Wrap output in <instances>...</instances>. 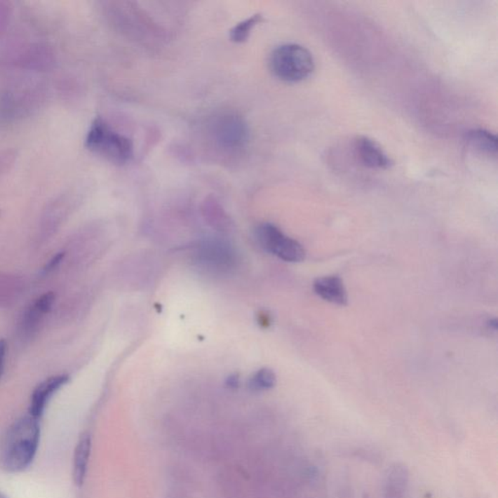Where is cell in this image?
<instances>
[{
    "label": "cell",
    "instance_id": "cell-1",
    "mask_svg": "<svg viewBox=\"0 0 498 498\" xmlns=\"http://www.w3.org/2000/svg\"><path fill=\"white\" fill-rule=\"evenodd\" d=\"M40 440L39 419L30 416L22 417L9 430L5 443L4 466L10 472H20L34 462Z\"/></svg>",
    "mask_w": 498,
    "mask_h": 498
},
{
    "label": "cell",
    "instance_id": "cell-2",
    "mask_svg": "<svg viewBox=\"0 0 498 498\" xmlns=\"http://www.w3.org/2000/svg\"><path fill=\"white\" fill-rule=\"evenodd\" d=\"M269 67L274 76L281 81L299 83L313 74L314 60L306 47L286 43L279 45L271 53Z\"/></svg>",
    "mask_w": 498,
    "mask_h": 498
},
{
    "label": "cell",
    "instance_id": "cell-3",
    "mask_svg": "<svg viewBox=\"0 0 498 498\" xmlns=\"http://www.w3.org/2000/svg\"><path fill=\"white\" fill-rule=\"evenodd\" d=\"M206 130L215 147L230 154L245 149L250 137L245 118L229 110L213 115L208 121Z\"/></svg>",
    "mask_w": 498,
    "mask_h": 498
},
{
    "label": "cell",
    "instance_id": "cell-4",
    "mask_svg": "<svg viewBox=\"0 0 498 498\" xmlns=\"http://www.w3.org/2000/svg\"><path fill=\"white\" fill-rule=\"evenodd\" d=\"M86 144L95 154L119 166L130 163L135 154L132 140L112 129L100 118L93 123Z\"/></svg>",
    "mask_w": 498,
    "mask_h": 498
},
{
    "label": "cell",
    "instance_id": "cell-5",
    "mask_svg": "<svg viewBox=\"0 0 498 498\" xmlns=\"http://www.w3.org/2000/svg\"><path fill=\"white\" fill-rule=\"evenodd\" d=\"M256 238L268 253L286 262H301L305 259L306 251L303 246L298 241L284 235L281 229L273 224H261L256 229Z\"/></svg>",
    "mask_w": 498,
    "mask_h": 498
},
{
    "label": "cell",
    "instance_id": "cell-6",
    "mask_svg": "<svg viewBox=\"0 0 498 498\" xmlns=\"http://www.w3.org/2000/svg\"><path fill=\"white\" fill-rule=\"evenodd\" d=\"M354 149L358 159L365 167L374 170H386L391 167L392 161L378 143L367 137L356 138Z\"/></svg>",
    "mask_w": 498,
    "mask_h": 498
},
{
    "label": "cell",
    "instance_id": "cell-7",
    "mask_svg": "<svg viewBox=\"0 0 498 498\" xmlns=\"http://www.w3.org/2000/svg\"><path fill=\"white\" fill-rule=\"evenodd\" d=\"M69 379V376L67 375H60V376L52 377L40 384L32 394L29 408L30 416L39 419L53 394L59 391L60 387L65 386Z\"/></svg>",
    "mask_w": 498,
    "mask_h": 498
},
{
    "label": "cell",
    "instance_id": "cell-8",
    "mask_svg": "<svg viewBox=\"0 0 498 498\" xmlns=\"http://www.w3.org/2000/svg\"><path fill=\"white\" fill-rule=\"evenodd\" d=\"M314 291L327 302L339 306L348 304V293L344 288L343 281L339 276H325L318 278L314 284Z\"/></svg>",
    "mask_w": 498,
    "mask_h": 498
},
{
    "label": "cell",
    "instance_id": "cell-9",
    "mask_svg": "<svg viewBox=\"0 0 498 498\" xmlns=\"http://www.w3.org/2000/svg\"><path fill=\"white\" fill-rule=\"evenodd\" d=\"M409 484V470L405 465H392L387 473L384 498H403Z\"/></svg>",
    "mask_w": 498,
    "mask_h": 498
},
{
    "label": "cell",
    "instance_id": "cell-10",
    "mask_svg": "<svg viewBox=\"0 0 498 498\" xmlns=\"http://www.w3.org/2000/svg\"><path fill=\"white\" fill-rule=\"evenodd\" d=\"M90 449H92V439L90 434H82L78 440L74 457V480L77 485H82L86 478Z\"/></svg>",
    "mask_w": 498,
    "mask_h": 498
},
{
    "label": "cell",
    "instance_id": "cell-11",
    "mask_svg": "<svg viewBox=\"0 0 498 498\" xmlns=\"http://www.w3.org/2000/svg\"><path fill=\"white\" fill-rule=\"evenodd\" d=\"M467 144L480 153L497 155V137L494 133L484 129L469 130L466 135Z\"/></svg>",
    "mask_w": 498,
    "mask_h": 498
},
{
    "label": "cell",
    "instance_id": "cell-12",
    "mask_svg": "<svg viewBox=\"0 0 498 498\" xmlns=\"http://www.w3.org/2000/svg\"><path fill=\"white\" fill-rule=\"evenodd\" d=\"M263 21V15L257 13L238 22L230 30V34L229 35H230L231 41H233L234 43H243L250 36L254 27L261 24Z\"/></svg>",
    "mask_w": 498,
    "mask_h": 498
},
{
    "label": "cell",
    "instance_id": "cell-13",
    "mask_svg": "<svg viewBox=\"0 0 498 498\" xmlns=\"http://www.w3.org/2000/svg\"><path fill=\"white\" fill-rule=\"evenodd\" d=\"M276 384V377L271 369H261L249 379V389L253 391H268Z\"/></svg>",
    "mask_w": 498,
    "mask_h": 498
},
{
    "label": "cell",
    "instance_id": "cell-14",
    "mask_svg": "<svg viewBox=\"0 0 498 498\" xmlns=\"http://www.w3.org/2000/svg\"><path fill=\"white\" fill-rule=\"evenodd\" d=\"M55 298H56V296H55V294L53 292L45 293L43 295L40 296L36 302H35L34 306V311L39 314L48 313L50 309H51L53 304H54Z\"/></svg>",
    "mask_w": 498,
    "mask_h": 498
},
{
    "label": "cell",
    "instance_id": "cell-15",
    "mask_svg": "<svg viewBox=\"0 0 498 498\" xmlns=\"http://www.w3.org/2000/svg\"><path fill=\"white\" fill-rule=\"evenodd\" d=\"M64 257V253H58L56 256H54V257H53L51 260L48 262L47 265L44 267L45 273H49V271H51L54 270L55 268H57L58 265H59L60 261H62Z\"/></svg>",
    "mask_w": 498,
    "mask_h": 498
},
{
    "label": "cell",
    "instance_id": "cell-16",
    "mask_svg": "<svg viewBox=\"0 0 498 498\" xmlns=\"http://www.w3.org/2000/svg\"><path fill=\"white\" fill-rule=\"evenodd\" d=\"M7 344L4 339H0V379L4 373L5 356H6Z\"/></svg>",
    "mask_w": 498,
    "mask_h": 498
},
{
    "label": "cell",
    "instance_id": "cell-17",
    "mask_svg": "<svg viewBox=\"0 0 498 498\" xmlns=\"http://www.w3.org/2000/svg\"><path fill=\"white\" fill-rule=\"evenodd\" d=\"M238 382V379H236V378H233V377H231V378H229V386H236V384H238V382Z\"/></svg>",
    "mask_w": 498,
    "mask_h": 498
},
{
    "label": "cell",
    "instance_id": "cell-18",
    "mask_svg": "<svg viewBox=\"0 0 498 498\" xmlns=\"http://www.w3.org/2000/svg\"><path fill=\"white\" fill-rule=\"evenodd\" d=\"M490 326H492V328L497 329V321L494 319V321H490Z\"/></svg>",
    "mask_w": 498,
    "mask_h": 498
}]
</instances>
